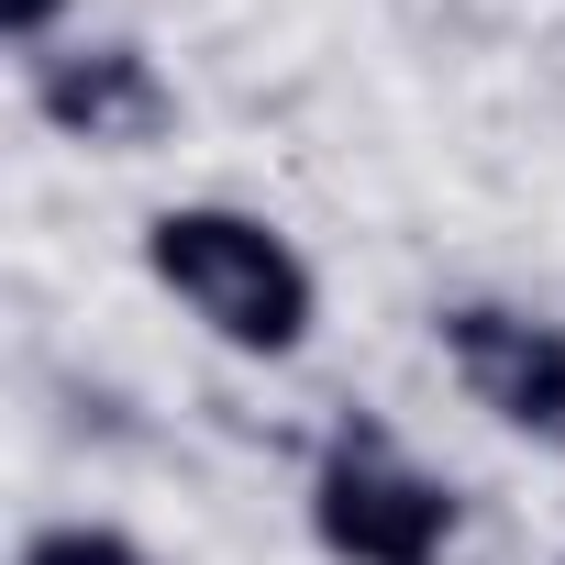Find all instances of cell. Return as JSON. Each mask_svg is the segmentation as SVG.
I'll return each mask as SVG.
<instances>
[{
  "label": "cell",
  "mask_w": 565,
  "mask_h": 565,
  "mask_svg": "<svg viewBox=\"0 0 565 565\" xmlns=\"http://www.w3.org/2000/svg\"><path fill=\"white\" fill-rule=\"evenodd\" d=\"M34 111H45V134H67V145H89V156H145V145L178 134L167 67H156L145 45H122V34H100V45H45V56H34Z\"/></svg>",
  "instance_id": "obj_4"
},
{
  "label": "cell",
  "mask_w": 565,
  "mask_h": 565,
  "mask_svg": "<svg viewBox=\"0 0 565 565\" xmlns=\"http://www.w3.org/2000/svg\"><path fill=\"white\" fill-rule=\"evenodd\" d=\"M433 344H444L455 388H466L499 433L565 455V322H554V311H521V300H444V311H433Z\"/></svg>",
  "instance_id": "obj_3"
},
{
  "label": "cell",
  "mask_w": 565,
  "mask_h": 565,
  "mask_svg": "<svg viewBox=\"0 0 565 565\" xmlns=\"http://www.w3.org/2000/svg\"><path fill=\"white\" fill-rule=\"evenodd\" d=\"M56 23H67V0H0V34H12L23 56H45V45H56Z\"/></svg>",
  "instance_id": "obj_6"
},
{
  "label": "cell",
  "mask_w": 565,
  "mask_h": 565,
  "mask_svg": "<svg viewBox=\"0 0 565 565\" xmlns=\"http://www.w3.org/2000/svg\"><path fill=\"white\" fill-rule=\"evenodd\" d=\"M23 565H156V554L134 532H111V521H45L23 543Z\"/></svg>",
  "instance_id": "obj_5"
},
{
  "label": "cell",
  "mask_w": 565,
  "mask_h": 565,
  "mask_svg": "<svg viewBox=\"0 0 565 565\" xmlns=\"http://www.w3.org/2000/svg\"><path fill=\"white\" fill-rule=\"evenodd\" d=\"M455 532H466V499L388 422H333L311 466V543L333 565H444Z\"/></svg>",
  "instance_id": "obj_2"
},
{
  "label": "cell",
  "mask_w": 565,
  "mask_h": 565,
  "mask_svg": "<svg viewBox=\"0 0 565 565\" xmlns=\"http://www.w3.org/2000/svg\"><path fill=\"white\" fill-rule=\"evenodd\" d=\"M145 277L244 366H289L311 344V322H322L311 255L244 200H167L145 222Z\"/></svg>",
  "instance_id": "obj_1"
}]
</instances>
